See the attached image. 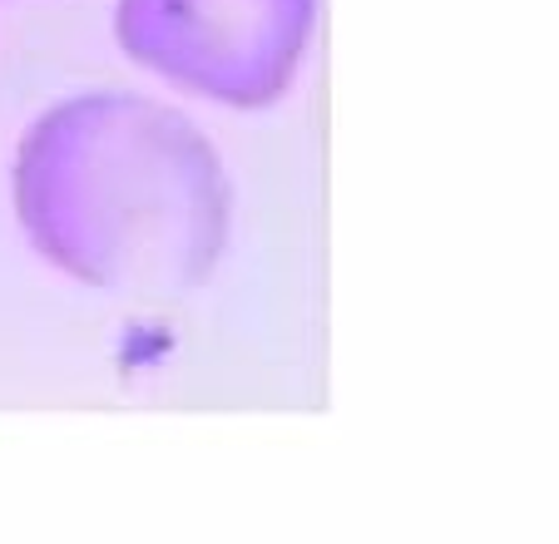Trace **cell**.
Masks as SVG:
<instances>
[{"instance_id": "1", "label": "cell", "mask_w": 559, "mask_h": 544, "mask_svg": "<svg viewBox=\"0 0 559 544\" xmlns=\"http://www.w3.org/2000/svg\"><path fill=\"white\" fill-rule=\"evenodd\" d=\"M15 218L50 268L109 297H189L228 248L233 189L189 115L144 95L45 109L15 149Z\"/></svg>"}, {"instance_id": "2", "label": "cell", "mask_w": 559, "mask_h": 544, "mask_svg": "<svg viewBox=\"0 0 559 544\" xmlns=\"http://www.w3.org/2000/svg\"><path fill=\"white\" fill-rule=\"evenodd\" d=\"M317 0H119L115 40L134 64L228 109L293 90Z\"/></svg>"}]
</instances>
